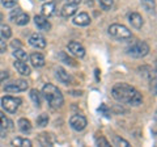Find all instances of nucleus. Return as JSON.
<instances>
[{
	"mask_svg": "<svg viewBox=\"0 0 157 147\" xmlns=\"http://www.w3.org/2000/svg\"><path fill=\"white\" fill-rule=\"evenodd\" d=\"M34 22H36V25L38 26L39 30L48 32L51 29V24L47 21V18L45 16H41V14H37V16L34 17Z\"/></svg>",
	"mask_w": 157,
	"mask_h": 147,
	"instance_id": "9",
	"label": "nucleus"
},
{
	"mask_svg": "<svg viewBox=\"0 0 157 147\" xmlns=\"http://www.w3.org/2000/svg\"><path fill=\"white\" fill-rule=\"evenodd\" d=\"M76 11H77V7L75 4H67V6H64L62 8V16L63 17H71L76 13Z\"/></svg>",
	"mask_w": 157,
	"mask_h": 147,
	"instance_id": "18",
	"label": "nucleus"
},
{
	"mask_svg": "<svg viewBox=\"0 0 157 147\" xmlns=\"http://www.w3.org/2000/svg\"><path fill=\"white\" fill-rule=\"evenodd\" d=\"M18 129L22 131V133H29V131L32 130V125H30V121L26 120V118H20L18 122Z\"/></svg>",
	"mask_w": 157,
	"mask_h": 147,
	"instance_id": "20",
	"label": "nucleus"
},
{
	"mask_svg": "<svg viewBox=\"0 0 157 147\" xmlns=\"http://www.w3.org/2000/svg\"><path fill=\"white\" fill-rule=\"evenodd\" d=\"M0 34L3 36V38H11V36H12L11 28L8 25H2L0 26Z\"/></svg>",
	"mask_w": 157,
	"mask_h": 147,
	"instance_id": "24",
	"label": "nucleus"
},
{
	"mask_svg": "<svg viewBox=\"0 0 157 147\" xmlns=\"http://www.w3.org/2000/svg\"><path fill=\"white\" fill-rule=\"evenodd\" d=\"M114 145L115 146H123V147H128L130 143L127 141H124L123 138H119V137H114Z\"/></svg>",
	"mask_w": 157,
	"mask_h": 147,
	"instance_id": "26",
	"label": "nucleus"
},
{
	"mask_svg": "<svg viewBox=\"0 0 157 147\" xmlns=\"http://www.w3.org/2000/svg\"><path fill=\"white\" fill-rule=\"evenodd\" d=\"M12 21H14V22L17 24V25H21V26H22V25H26V24L29 22V16H28L26 13H24V12L21 11V12L17 13L16 16L12 18Z\"/></svg>",
	"mask_w": 157,
	"mask_h": 147,
	"instance_id": "19",
	"label": "nucleus"
},
{
	"mask_svg": "<svg viewBox=\"0 0 157 147\" xmlns=\"http://www.w3.org/2000/svg\"><path fill=\"white\" fill-rule=\"evenodd\" d=\"M47 124H48V116L47 114H39V117L37 118V125L43 127V126H46Z\"/></svg>",
	"mask_w": 157,
	"mask_h": 147,
	"instance_id": "25",
	"label": "nucleus"
},
{
	"mask_svg": "<svg viewBox=\"0 0 157 147\" xmlns=\"http://www.w3.org/2000/svg\"><path fill=\"white\" fill-rule=\"evenodd\" d=\"M96 143H97L98 146H104V147L110 146L109 142H107V139H105L104 137H100V138H97V139H96Z\"/></svg>",
	"mask_w": 157,
	"mask_h": 147,
	"instance_id": "30",
	"label": "nucleus"
},
{
	"mask_svg": "<svg viewBox=\"0 0 157 147\" xmlns=\"http://www.w3.org/2000/svg\"><path fill=\"white\" fill-rule=\"evenodd\" d=\"M13 55L16 57V59L17 61H22V62H26L28 61V54L24 51V50H21V49H16V50L13 51Z\"/></svg>",
	"mask_w": 157,
	"mask_h": 147,
	"instance_id": "22",
	"label": "nucleus"
},
{
	"mask_svg": "<svg viewBox=\"0 0 157 147\" xmlns=\"http://www.w3.org/2000/svg\"><path fill=\"white\" fill-rule=\"evenodd\" d=\"M56 77H58L59 81L63 83V84H70V83H72L71 75L64 70V68H62V67L56 68Z\"/></svg>",
	"mask_w": 157,
	"mask_h": 147,
	"instance_id": "12",
	"label": "nucleus"
},
{
	"mask_svg": "<svg viewBox=\"0 0 157 147\" xmlns=\"http://www.w3.org/2000/svg\"><path fill=\"white\" fill-rule=\"evenodd\" d=\"M73 24L78 26H86L90 24V17L88 16V13L82 12V13H78L77 16L73 18Z\"/></svg>",
	"mask_w": 157,
	"mask_h": 147,
	"instance_id": "13",
	"label": "nucleus"
},
{
	"mask_svg": "<svg viewBox=\"0 0 157 147\" xmlns=\"http://www.w3.org/2000/svg\"><path fill=\"white\" fill-rule=\"evenodd\" d=\"M42 93L45 96V99L47 100L48 105L54 109H58L63 105L64 102V99H63V95L60 89H58V87L52 85V84H46L42 89Z\"/></svg>",
	"mask_w": 157,
	"mask_h": 147,
	"instance_id": "2",
	"label": "nucleus"
},
{
	"mask_svg": "<svg viewBox=\"0 0 157 147\" xmlns=\"http://www.w3.org/2000/svg\"><path fill=\"white\" fill-rule=\"evenodd\" d=\"M148 53H149V46L143 41L134 42L127 49V54L134 58H143L145 55H148Z\"/></svg>",
	"mask_w": 157,
	"mask_h": 147,
	"instance_id": "3",
	"label": "nucleus"
},
{
	"mask_svg": "<svg viewBox=\"0 0 157 147\" xmlns=\"http://www.w3.org/2000/svg\"><path fill=\"white\" fill-rule=\"evenodd\" d=\"M9 129H12V122L4 114L0 113V137H6L7 130H9Z\"/></svg>",
	"mask_w": 157,
	"mask_h": 147,
	"instance_id": "11",
	"label": "nucleus"
},
{
	"mask_svg": "<svg viewBox=\"0 0 157 147\" xmlns=\"http://www.w3.org/2000/svg\"><path fill=\"white\" fill-rule=\"evenodd\" d=\"M30 97H32L33 102H34V104H36L37 106L41 105V93H39L37 89H32V91H30Z\"/></svg>",
	"mask_w": 157,
	"mask_h": 147,
	"instance_id": "23",
	"label": "nucleus"
},
{
	"mask_svg": "<svg viewBox=\"0 0 157 147\" xmlns=\"http://www.w3.org/2000/svg\"><path fill=\"white\" fill-rule=\"evenodd\" d=\"M100 110H101V112H105V114H106V116H109V112H107V108H106L105 104H102V105L100 106Z\"/></svg>",
	"mask_w": 157,
	"mask_h": 147,
	"instance_id": "34",
	"label": "nucleus"
},
{
	"mask_svg": "<svg viewBox=\"0 0 157 147\" xmlns=\"http://www.w3.org/2000/svg\"><path fill=\"white\" fill-rule=\"evenodd\" d=\"M96 79L100 80V70H96Z\"/></svg>",
	"mask_w": 157,
	"mask_h": 147,
	"instance_id": "38",
	"label": "nucleus"
},
{
	"mask_svg": "<svg viewBox=\"0 0 157 147\" xmlns=\"http://www.w3.org/2000/svg\"><path fill=\"white\" fill-rule=\"evenodd\" d=\"M42 13H43V16H45V17H50V16H52V14H55L56 13V4L54 2L43 4Z\"/></svg>",
	"mask_w": 157,
	"mask_h": 147,
	"instance_id": "16",
	"label": "nucleus"
},
{
	"mask_svg": "<svg viewBox=\"0 0 157 147\" xmlns=\"http://www.w3.org/2000/svg\"><path fill=\"white\" fill-rule=\"evenodd\" d=\"M109 34L111 37L117 38V40H128L131 38V32L124 25L121 24H114L109 28Z\"/></svg>",
	"mask_w": 157,
	"mask_h": 147,
	"instance_id": "4",
	"label": "nucleus"
},
{
	"mask_svg": "<svg viewBox=\"0 0 157 147\" xmlns=\"http://www.w3.org/2000/svg\"><path fill=\"white\" fill-rule=\"evenodd\" d=\"M8 76H9L8 71H2V72H0V83H2L3 80H6Z\"/></svg>",
	"mask_w": 157,
	"mask_h": 147,
	"instance_id": "33",
	"label": "nucleus"
},
{
	"mask_svg": "<svg viewBox=\"0 0 157 147\" xmlns=\"http://www.w3.org/2000/svg\"><path fill=\"white\" fill-rule=\"evenodd\" d=\"M2 105L4 108V110H7L8 113H16L18 106L21 105V99L13 97V96H6L2 99Z\"/></svg>",
	"mask_w": 157,
	"mask_h": 147,
	"instance_id": "5",
	"label": "nucleus"
},
{
	"mask_svg": "<svg viewBox=\"0 0 157 147\" xmlns=\"http://www.w3.org/2000/svg\"><path fill=\"white\" fill-rule=\"evenodd\" d=\"M128 21H130V24H131V25L134 26L135 29H140L141 26H143V24H144L143 17H141L139 13H136V12H134V13L130 14V16H128Z\"/></svg>",
	"mask_w": 157,
	"mask_h": 147,
	"instance_id": "14",
	"label": "nucleus"
},
{
	"mask_svg": "<svg viewBox=\"0 0 157 147\" xmlns=\"http://www.w3.org/2000/svg\"><path fill=\"white\" fill-rule=\"evenodd\" d=\"M70 125H71V127H72L73 130L81 131V130H84L85 127H86V118H85L84 116L75 114V116H72V117H71Z\"/></svg>",
	"mask_w": 157,
	"mask_h": 147,
	"instance_id": "7",
	"label": "nucleus"
},
{
	"mask_svg": "<svg viewBox=\"0 0 157 147\" xmlns=\"http://www.w3.org/2000/svg\"><path fill=\"white\" fill-rule=\"evenodd\" d=\"M6 50H7V43L0 37V53H6Z\"/></svg>",
	"mask_w": 157,
	"mask_h": 147,
	"instance_id": "32",
	"label": "nucleus"
},
{
	"mask_svg": "<svg viewBox=\"0 0 157 147\" xmlns=\"http://www.w3.org/2000/svg\"><path fill=\"white\" fill-rule=\"evenodd\" d=\"M100 6L102 7V9H110L113 7V0H100Z\"/></svg>",
	"mask_w": 157,
	"mask_h": 147,
	"instance_id": "27",
	"label": "nucleus"
},
{
	"mask_svg": "<svg viewBox=\"0 0 157 147\" xmlns=\"http://www.w3.org/2000/svg\"><path fill=\"white\" fill-rule=\"evenodd\" d=\"M29 43L33 46V47H37V49H43L46 47V40L45 37L41 36V34H33V36H30V38H29Z\"/></svg>",
	"mask_w": 157,
	"mask_h": 147,
	"instance_id": "10",
	"label": "nucleus"
},
{
	"mask_svg": "<svg viewBox=\"0 0 157 147\" xmlns=\"http://www.w3.org/2000/svg\"><path fill=\"white\" fill-rule=\"evenodd\" d=\"M113 97L119 101V102H126L130 105H139L143 101V97L137 92L134 87H131L126 83H119L113 87Z\"/></svg>",
	"mask_w": 157,
	"mask_h": 147,
	"instance_id": "1",
	"label": "nucleus"
},
{
	"mask_svg": "<svg viewBox=\"0 0 157 147\" xmlns=\"http://www.w3.org/2000/svg\"><path fill=\"white\" fill-rule=\"evenodd\" d=\"M59 57H60V58H62V59H63V61H64V63H67V65L75 66V63H73V61L71 59V58H68V57L66 55V54H64V53H62V54H60V55H59Z\"/></svg>",
	"mask_w": 157,
	"mask_h": 147,
	"instance_id": "31",
	"label": "nucleus"
},
{
	"mask_svg": "<svg viewBox=\"0 0 157 147\" xmlns=\"http://www.w3.org/2000/svg\"><path fill=\"white\" fill-rule=\"evenodd\" d=\"M68 50H70L73 54V55H76L78 58H82V57L85 55V49H84V46H82L81 43L76 42V41H72V42L68 43Z\"/></svg>",
	"mask_w": 157,
	"mask_h": 147,
	"instance_id": "8",
	"label": "nucleus"
},
{
	"mask_svg": "<svg viewBox=\"0 0 157 147\" xmlns=\"http://www.w3.org/2000/svg\"><path fill=\"white\" fill-rule=\"evenodd\" d=\"M68 4H75V6H77V4H80L81 0H67Z\"/></svg>",
	"mask_w": 157,
	"mask_h": 147,
	"instance_id": "37",
	"label": "nucleus"
},
{
	"mask_svg": "<svg viewBox=\"0 0 157 147\" xmlns=\"http://www.w3.org/2000/svg\"><path fill=\"white\" fill-rule=\"evenodd\" d=\"M12 145L13 146H21V147H30L32 142L26 138H14L12 141Z\"/></svg>",
	"mask_w": 157,
	"mask_h": 147,
	"instance_id": "21",
	"label": "nucleus"
},
{
	"mask_svg": "<svg viewBox=\"0 0 157 147\" xmlns=\"http://www.w3.org/2000/svg\"><path fill=\"white\" fill-rule=\"evenodd\" d=\"M20 12H21V9H20V8H17V9H16V11H13V12L11 13V20H12V18H13L14 16H16V14H17V13H20Z\"/></svg>",
	"mask_w": 157,
	"mask_h": 147,
	"instance_id": "36",
	"label": "nucleus"
},
{
	"mask_svg": "<svg viewBox=\"0 0 157 147\" xmlns=\"http://www.w3.org/2000/svg\"><path fill=\"white\" fill-rule=\"evenodd\" d=\"M12 46H13V47H17V49H18V47H21V42H20L18 40H14V41L12 42Z\"/></svg>",
	"mask_w": 157,
	"mask_h": 147,
	"instance_id": "35",
	"label": "nucleus"
},
{
	"mask_svg": "<svg viewBox=\"0 0 157 147\" xmlns=\"http://www.w3.org/2000/svg\"><path fill=\"white\" fill-rule=\"evenodd\" d=\"M14 68L21 74V75H30V67H29L25 62H22V61H16L14 62Z\"/></svg>",
	"mask_w": 157,
	"mask_h": 147,
	"instance_id": "17",
	"label": "nucleus"
},
{
	"mask_svg": "<svg viewBox=\"0 0 157 147\" xmlns=\"http://www.w3.org/2000/svg\"><path fill=\"white\" fill-rule=\"evenodd\" d=\"M30 62L34 67H43L45 66V57L41 53H34L30 55Z\"/></svg>",
	"mask_w": 157,
	"mask_h": 147,
	"instance_id": "15",
	"label": "nucleus"
},
{
	"mask_svg": "<svg viewBox=\"0 0 157 147\" xmlns=\"http://www.w3.org/2000/svg\"><path fill=\"white\" fill-rule=\"evenodd\" d=\"M17 0H2V4L6 8H13L14 6H16Z\"/></svg>",
	"mask_w": 157,
	"mask_h": 147,
	"instance_id": "28",
	"label": "nucleus"
},
{
	"mask_svg": "<svg viewBox=\"0 0 157 147\" xmlns=\"http://www.w3.org/2000/svg\"><path fill=\"white\" fill-rule=\"evenodd\" d=\"M141 3H143V6L148 9V11L155 7V0H141Z\"/></svg>",
	"mask_w": 157,
	"mask_h": 147,
	"instance_id": "29",
	"label": "nucleus"
},
{
	"mask_svg": "<svg viewBox=\"0 0 157 147\" xmlns=\"http://www.w3.org/2000/svg\"><path fill=\"white\" fill-rule=\"evenodd\" d=\"M2 20H3V14L0 13V22H2Z\"/></svg>",
	"mask_w": 157,
	"mask_h": 147,
	"instance_id": "39",
	"label": "nucleus"
},
{
	"mask_svg": "<svg viewBox=\"0 0 157 147\" xmlns=\"http://www.w3.org/2000/svg\"><path fill=\"white\" fill-rule=\"evenodd\" d=\"M28 89V81L26 80H16L13 83H9L4 87V91L9 92V93H16V92H22V91H26Z\"/></svg>",
	"mask_w": 157,
	"mask_h": 147,
	"instance_id": "6",
	"label": "nucleus"
}]
</instances>
